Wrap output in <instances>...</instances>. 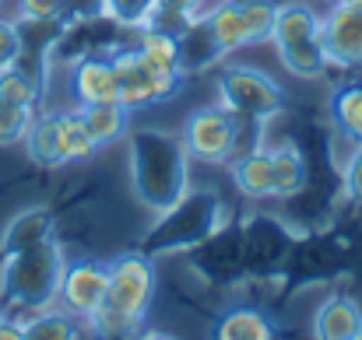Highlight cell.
I'll use <instances>...</instances> for the list:
<instances>
[{
    "label": "cell",
    "instance_id": "cb8c5ba5",
    "mask_svg": "<svg viewBox=\"0 0 362 340\" xmlns=\"http://www.w3.org/2000/svg\"><path fill=\"white\" fill-rule=\"evenodd\" d=\"M103 7V18H110L113 25H123V28H144L158 7V0H99Z\"/></svg>",
    "mask_w": 362,
    "mask_h": 340
},
{
    "label": "cell",
    "instance_id": "f546056e",
    "mask_svg": "<svg viewBox=\"0 0 362 340\" xmlns=\"http://www.w3.org/2000/svg\"><path fill=\"white\" fill-rule=\"evenodd\" d=\"M331 4H362V0H331Z\"/></svg>",
    "mask_w": 362,
    "mask_h": 340
},
{
    "label": "cell",
    "instance_id": "f1b7e54d",
    "mask_svg": "<svg viewBox=\"0 0 362 340\" xmlns=\"http://www.w3.org/2000/svg\"><path fill=\"white\" fill-rule=\"evenodd\" d=\"M201 7H204V0H158V11L176 14V18H187V21H190Z\"/></svg>",
    "mask_w": 362,
    "mask_h": 340
},
{
    "label": "cell",
    "instance_id": "2e32d148",
    "mask_svg": "<svg viewBox=\"0 0 362 340\" xmlns=\"http://www.w3.org/2000/svg\"><path fill=\"white\" fill-rule=\"evenodd\" d=\"M78 113L85 119V130H88L95 147H110V144H117V140H123L130 133V109L123 102H117V99L78 106Z\"/></svg>",
    "mask_w": 362,
    "mask_h": 340
},
{
    "label": "cell",
    "instance_id": "8fae6325",
    "mask_svg": "<svg viewBox=\"0 0 362 340\" xmlns=\"http://www.w3.org/2000/svg\"><path fill=\"white\" fill-rule=\"evenodd\" d=\"M67 88L74 95L78 106H88V102H110L117 99V67H113V56L106 53H85L81 60H74L71 67V78H67Z\"/></svg>",
    "mask_w": 362,
    "mask_h": 340
},
{
    "label": "cell",
    "instance_id": "52a82bcc",
    "mask_svg": "<svg viewBox=\"0 0 362 340\" xmlns=\"http://www.w3.org/2000/svg\"><path fill=\"white\" fill-rule=\"evenodd\" d=\"M110 56L117 67V102H123L130 113L162 106L180 92L183 74H173V71L151 63L137 46H117Z\"/></svg>",
    "mask_w": 362,
    "mask_h": 340
},
{
    "label": "cell",
    "instance_id": "3957f363",
    "mask_svg": "<svg viewBox=\"0 0 362 340\" xmlns=\"http://www.w3.org/2000/svg\"><path fill=\"white\" fill-rule=\"evenodd\" d=\"M155 288H158V274L151 256H144L141 249L113 256L103 305L85 320V327H92L95 337H134L148 320Z\"/></svg>",
    "mask_w": 362,
    "mask_h": 340
},
{
    "label": "cell",
    "instance_id": "4dcf8cb0",
    "mask_svg": "<svg viewBox=\"0 0 362 340\" xmlns=\"http://www.w3.org/2000/svg\"><path fill=\"white\" fill-rule=\"evenodd\" d=\"M0 323H4V309H0Z\"/></svg>",
    "mask_w": 362,
    "mask_h": 340
},
{
    "label": "cell",
    "instance_id": "9c48e42d",
    "mask_svg": "<svg viewBox=\"0 0 362 340\" xmlns=\"http://www.w3.org/2000/svg\"><path fill=\"white\" fill-rule=\"evenodd\" d=\"M106 284H110V263L106 260H92V256L71 260L64 267V281H60L57 302L67 312H74L78 320H88L103 305Z\"/></svg>",
    "mask_w": 362,
    "mask_h": 340
},
{
    "label": "cell",
    "instance_id": "603a6c76",
    "mask_svg": "<svg viewBox=\"0 0 362 340\" xmlns=\"http://www.w3.org/2000/svg\"><path fill=\"white\" fill-rule=\"evenodd\" d=\"M0 99L25 106V109H35L42 99V78L35 71H28L25 63H14V67L0 71Z\"/></svg>",
    "mask_w": 362,
    "mask_h": 340
},
{
    "label": "cell",
    "instance_id": "4fadbf2b",
    "mask_svg": "<svg viewBox=\"0 0 362 340\" xmlns=\"http://www.w3.org/2000/svg\"><path fill=\"white\" fill-rule=\"evenodd\" d=\"M53 238V211L46 204H32V207H21L0 231V253H21V249H32L39 242Z\"/></svg>",
    "mask_w": 362,
    "mask_h": 340
},
{
    "label": "cell",
    "instance_id": "277c9868",
    "mask_svg": "<svg viewBox=\"0 0 362 340\" xmlns=\"http://www.w3.org/2000/svg\"><path fill=\"white\" fill-rule=\"evenodd\" d=\"M64 245L57 238H46L32 249L7 253L0 263V309L4 316H32L46 305H57L60 281H64Z\"/></svg>",
    "mask_w": 362,
    "mask_h": 340
},
{
    "label": "cell",
    "instance_id": "d4e9b609",
    "mask_svg": "<svg viewBox=\"0 0 362 340\" xmlns=\"http://www.w3.org/2000/svg\"><path fill=\"white\" fill-rule=\"evenodd\" d=\"M32 116H35V109H25V106H14V102L0 99V147L21 144L28 126H32Z\"/></svg>",
    "mask_w": 362,
    "mask_h": 340
},
{
    "label": "cell",
    "instance_id": "8992f818",
    "mask_svg": "<svg viewBox=\"0 0 362 340\" xmlns=\"http://www.w3.org/2000/svg\"><path fill=\"white\" fill-rule=\"evenodd\" d=\"M218 102L240 123H264L288 109L285 88L271 74L243 63H229L218 71Z\"/></svg>",
    "mask_w": 362,
    "mask_h": 340
},
{
    "label": "cell",
    "instance_id": "484cf974",
    "mask_svg": "<svg viewBox=\"0 0 362 340\" xmlns=\"http://www.w3.org/2000/svg\"><path fill=\"white\" fill-rule=\"evenodd\" d=\"M67 4L71 0H18V14L28 25H53V21H64Z\"/></svg>",
    "mask_w": 362,
    "mask_h": 340
},
{
    "label": "cell",
    "instance_id": "7a4b0ae2",
    "mask_svg": "<svg viewBox=\"0 0 362 340\" xmlns=\"http://www.w3.org/2000/svg\"><path fill=\"white\" fill-rule=\"evenodd\" d=\"M130 190L137 204L155 214L190 190V154L180 133L162 126L130 130Z\"/></svg>",
    "mask_w": 362,
    "mask_h": 340
},
{
    "label": "cell",
    "instance_id": "7402d4cb",
    "mask_svg": "<svg viewBox=\"0 0 362 340\" xmlns=\"http://www.w3.org/2000/svg\"><path fill=\"white\" fill-rule=\"evenodd\" d=\"M271 151V169H274V197H296L306 190V162L296 144H278Z\"/></svg>",
    "mask_w": 362,
    "mask_h": 340
},
{
    "label": "cell",
    "instance_id": "ba28073f",
    "mask_svg": "<svg viewBox=\"0 0 362 340\" xmlns=\"http://www.w3.org/2000/svg\"><path fill=\"white\" fill-rule=\"evenodd\" d=\"M180 140H183L190 158L208 162V165H222L240 147V119L226 106H201L187 116Z\"/></svg>",
    "mask_w": 362,
    "mask_h": 340
},
{
    "label": "cell",
    "instance_id": "30bf717a",
    "mask_svg": "<svg viewBox=\"0 0 362 340\" xmlns=\"http://www.w3.org/2000/svg\"><path fill=\"white\" fill-rule=\"evenodd\" d=\"M320 39L334 67H362V4H331L320 18Z\"/></svg>",
    "mask_w": 362,
    "mask_h": 340
},
{
    "label": "cell",
    "instance_id": "7c38bea8",
    "mask_svg": "<svg viewBox=\"0 0 362 340\" xmlns=\"http://www.w3.org/2000/svg\"><path fill=\"white\" fill-rule=\"evenodd\" d=\"M313 337L320 340H362V309L352 295H331L313 316Z\"/></svg>",
    "mask_w": 362,
    "mask_h": 340
},
{
    "label": "cell",
    "instance_id": "4316f807",
    "mask_svg": "<svg viewBox=\"0 0 362 340\" xmlns=\"http://www.w3.org/2000/svg\"><path fill=\"white\" fill-rule=\"evenodd\" d=\"M25 60V35H21V25L18 21H7L0 18V71L14 67Z\"/></svg>",
    "mask_w": 362,
    "mask_h": 340
},
{
    "label": "cell",
    "instance_id": "5bb4252c",
    "mask_svg": "<svg viewBox=\"0 0 362 340\" xmlns=\"http://www.w3.org/2000/svg\"><path fill=\"white\" fill-rule=\"evenodd\" d=\"M274 49H278L281 67H285L292 78H299V81H320V78L331 71V60H327V49H324L320 32H317V35L292 39V42H281V46H274Z\"/></svg>",
    "mask_w": 362,
    "mask_h": 340
},
{
    "label": "cell",
    "instance_id": "ac0fdd59",
    "mask_svg": "<svg viewBox=\"0 0 362 340\" xmlns=\"http://www.w3.org/2000/svg\"><path fill=\"white\" fill-rule=\"evenodd\" d=\"M25 151L39 169H64V144H60V116L57 113H42L32 116V126L25 133Z\"/></svg>",
    "mask_w": 362,
    "mask_h": 340
},
{
    "label": "cell",
    "instance_id": "5b68a950",
    "mask_svg": "<svg viewBox=\"0 0 362 340\" xmlns=\"http://www.w3.org/2000/svg\"><path fill=\"white\" fill-rule=\"evenodd\" d=\"M222 221H226V204L215 190H187L173 207L158 211V221L144 231L137 249L151 260L190 253L208 238H215Z\"/></svg>",
    "mask_w": 362,
    "mask_h": 340
},
{
    "label": "cell",
    "instance_id": "ffe728a7",
    "mask_svg": "<svg viewBox=\"0 0 362 340\" xmlns=\"http://www.w3.org/2000/svg\"><path fill=\"white\" fill-rule=\"evenodd\" d=\"M327 113H331V123L334 130L352 140V144H362V81H345L331 92V102H327Z\"/></svg>",
    "mask_w": 362,
    "mask_h": 340
},
{
    "label": "cell",
    "instance_id": "44dd1931",
    "mask_svg": "<svg viewBox=\"0 0 362 340\" xmlns=\"http://www.w3.org/2000/svg\"><path fill=\"white\" fill-rule=\"evenodd\" d=\"M134 46L158 67L173 71V74H183V49H180V35L169 32V28H158V25H144L137 28V39Z\"/></svg>",
    "mask_w": 362,
    "mask_h": 340
},
{
    "label": "cell",
    "instance_id": "6da1fadb",
    "mask_svg": "<svg viewBox=\"0 0 362 340\" xmlns=\"http://www.w3.org/2000/svg\"><path fill=\"white\" fill-rule=\"evenodd\" d=\"M274 11H278L274 0H226L211 11H197L180 32L183 78L215 67L240 46L271 39Z\"/></svg>",
    "mask_w": 362,
    "mask_h": 340
},
{
    "label": "cell",
    "instance_id": "9a60e30c",
    "mask_svg": "<svg viewBox=\"0 0 362 340\" xmlns=\"http://www.w3.org/2000/svg\"><path fill=\"white\" fill-rule=\"evenodd\" d=\"M274 334H278L274 320L257 305H229L211 323V337L215 340H271Z\"/></svg>",
    "mask_w": 362,
    "mask_h": 340
},
{
    "label": "cell",
    "instance_id": "e0dca14e",
    "mask_svg": "<svg viewBox=\"0 0 362 340\" xmlns=\"http://www.w3.org/2000/svg\"><path fill=\"white\" fill-rule=\"evenodd\" d=\"M229 176H233L236 190L243 197H250V200L274 197V169H271V151L267 147H253V151L240 154L233 162Z\"/></svg>",
    "mask_w": 362,
    "mask_h": 340
},
{
    "label": "cell",
    "instance_id": "83f0119b",
    "mask_svg": "<svg viewBox=\"0 0 362 340\" xmlns=\"http://www.w3.org/2000/svg\"><path fill=\"white\" fill-rule=\"evenodd\" d=\"M341 179H345V193H349V200H352V204H362V144H356V151L349 154Z\"/></svg>",
    "mask_w": 362,
    "mask_h": 340
},
{
    "label": "cell",
    "instance_id": "d6986e66",
    "mask_svg": "<svg viewBox=\"0 0 362 340\" xmlns=\"http://www.w3.org/2000/svg\"><path fill=\"white\" fill-rule=\"evenodd\" d=\"M81 323L74 312H67L64 305H46L32 316L21 320V337L25 340H74L81 337Z\"/></svg>",
    "mask_w": 362,
    "mask_h": 340
},
{
    "label": "cell",
    "instance_id": "1f68e13d",
    "mask_svg": "<svg viewBox=\"0 0 362 340\" xmlns=\"http://www.w3.org/2000/svg\"><path fill=\"white\" fill-rule=\"evenodd\" d=\"M0 4H4V0H0Z\"/></svg>",
    "mask_w": 362,
    "mask_h": 340
}]
</instances>
